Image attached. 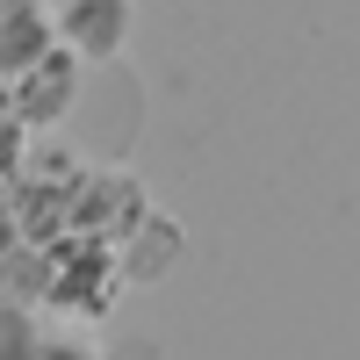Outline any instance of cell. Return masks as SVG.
Returning <instances> with one entry per match:
<instances>
[{
    "mask_svg": "<svg viewBox=\"0 0 360 360\" xmlns=\"http://www.w3.org/2000/svg\"><path fill=\"white\" fill-rule=\"evenodd\" d=\"M72 101H79V58L65 51V44H51L37 65H22L15 79H8V123L15 130H58L72 115Z\"/></svg>",
    "mask_w": 360,
    "mask_h": 360,
    "instance_id": "cell-1",
    "label": "cell"
},
{
    "mask_svg": "<svg viewBox=\"0 0 360 360\" xmlns=\"http://www.w3.org/2000/svg\"><path fill=\"white\" fill-rule=\"evenodd\" d=\"M130 29H137V0H51V37L79 65H115L130 51Z\"/></svg>",
    "mask_w": 360,
    "mask_h": 360,
    "instance_id": "cell-2",
    "label": "cell"
},
{
    "mask_svg": "<svg viewBox=\"0 0 360 360\" xmlns=\"http://www.w3.org/2000/svg\"><path fill=\"white\" fill-rule=\"evenodd\" d=\"M51 0H0V86L51 51Z\"/></svg>",
    "mask_w": 360,
    "mask_h": 360,
    "instance_id": "cell-3",
    "label": "cell"
},
{
    "mask_svg": "<svg viewBox=\"0 0 360 360\" xmlns=\"http://www.w3.org/2000/svg\"><path fill=\"white\" fill-rule=\"evenodd\" d=\"M37 346H44V317L0 295V360H37Z\"/></svg>",
    "mask_w": 360,
    "mask_h": 360,
    "instance_id": "cell-4",
    "label": "cell"
},
{
    "mask_svg": "<svg viewBox=\"0 0 360 360\" xmlns=\"http://www.w3.org/2000/svg\"><path fill=\"white\" fill-rule=\"evenodd\" d=\"M8 245H15V209L0 202V252H8Z\"/></svg>",
    "mask_w": 360,
    "mask_h": 360,
    "instance_id": "cell-5",
    "label": "cell"
}]
</instances>
